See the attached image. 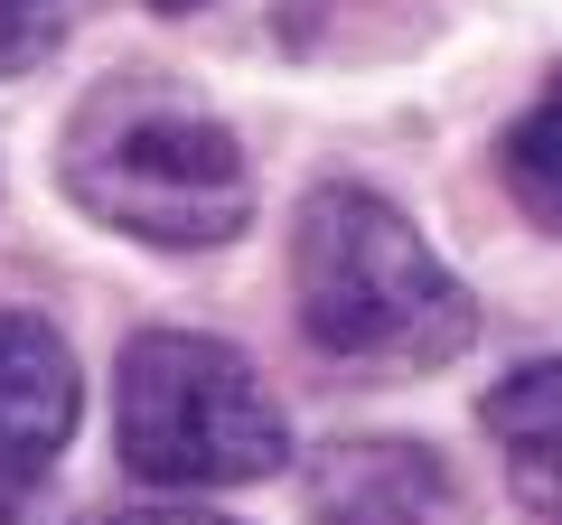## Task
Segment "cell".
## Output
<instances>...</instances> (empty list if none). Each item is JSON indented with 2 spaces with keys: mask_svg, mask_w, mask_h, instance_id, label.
Returning a JSON list of instances; mask_svg holds the SVG:
<instances>
[{
  "mask_svg": "<svg viewBox=\"0 0 562 525\" xmlns=\"http://www.w3.org/2000/svg\"><path fill=\"white\" fill-rule=\"evenodd\" d=\"M291 291H301V338L366 376H431L479 338V301L450 282V262L413 235L394 198L357 179L301 198Z\"/></svg>",
  "mask_w": 562,
  "mask_h": 525,
  "instance_id": "1",
  "label": "cell"
},
{
  "mask_svg": "<svg viewBox=\"0 0 562 525\" xmlns=\"http://www.w3.org/2000/svg\"><path fill=\"white\" fill-rule=\"evenodd\" d=\"M57 179L94 225L132 244H169V254L235 244L254 216L244 142L169 76H113L103 94H85L66 122Z\"/></svg>",
  "mask_w": 562,
  "mask_h": 525,
  "instance_id": "2",
  "label": "cell"
},
{
  "mask_svg": "<svg viewBox=\"0 0 562 525\" xmlns=\"http://www.w3.org/2000/svg\"><path fill=\"white\" fill-rule=\"evenodd\" d=\"M122 469L150 488H254L291 460V423L225 338L140 328L113 376Z\"/></svg>",
  "mask_w": 562,
  "mask_h": 525,
  "instance_id": "3",
  "label": "cell"
},
{
  "mask_svg": "<svg viewBox=\"0 0 562 525\" xmlns=\"http://www.w3.org/2000/svg\"><path fill=\"white\" fill-rule=\"evenodd\" d=\"M76 347L29 310H0V488H38L57 450L76 442Z\"/></svg>",
  "mask_w": 562,
  "mask_h": 525,
  "instance_id": "4",
  "label": "cell"
},
{
  "mask_svg": "<svg viewBox=\"0 0 562 525\" xmlns=\"http://www.w3.org/2000/svg\"><path fill=\"white\" fill-rule=\"evenodd\" d=\"M310 525H450V469L422 442H328L310 460Z\"/></svg>",
  "mask_w": 562,
  "mask_h": 525,
  "instance_id": "5",
  "label": "cell"
},
{
  "mask_svg": "<svg viewBox=\"0 0 562 525\" xmlns=\"http://www.w3.org/2000/svg\"><path fill=\"white\" fill-rule=\"evenodd\" d=\"M479 413H487V442L506 450V488L543 525H562V357L516 366Z\"/></svg>",
  "mask_w": 562,
  "mask_h": 525,
  "instance_id": "6",
  "label": "cell"
},
{
  "mask_svg": "<svg viewBox=\"0 0 562 525\" xmlns=\"http://www.w3.org/2000/svg\"><path fill=\"white\" fill-rule=\"evenodd\" d=\"M497 169H506V198H516L543 235H562V66H553V85H543L535 113L506 122Z\"/></svg>",
  "mask_w": 562,
  "mask_h": 525,
  "instance_id": "7",
  "label": "cell"
},
{
  "mask_svg": "<svg viewBox=\"0 0 562 525\" xmlns=\"http://www.w3.org/2000/svg\"><path fill=\"white\" fill-rule=\"evenodd\" d=\"M76 0H0V76H29L38 57H57Z\"/></svg>",
  "mask_w": 562,
  "mask_h": 525,
  "instance_id": "8",
  "label": "cell"
},
{
  "mask_svg": "<svg viewBox=\"0 0 562 525\" xmlns=\"http://www.w3.org/2000/svg\"><path fill=\"white\" fill-rule=\"evenodd\" d=\"M0 525H66V516L38 498V488H0Z\"/></svg>",
  "mask_w": 562,
  "mask_h": 525,
  "instance_id": "9",
  "label": "cell"
},
{
  "mask_svg": "<svg viewBox=\"0 0 562 525\" xmlns=\"http://www.w3.org/2000/svg\"><path fill=\"white\" fill-rule=\"evenodd\" d=\"M103 525H225V516H206V506H122Z\"/></svg>",
  "mask_w": 562,
  "mask_h": 525,
  "instance_id": "10",
  "label": "cell"
},
{
  "mask_svg": "<svg viewBox=\"0 0 562 525\" xmlns=\"http://www.w3.org/2000/svg\"><path fill=\"white\" fill-rule=\"evenodd\" d=\"M150 10H198V0H150Z\"/></svg>",
  "mask_w": 562,
  "mask_h": 525,
  "instance_id": "11",
  "label": "cell"
}]
</instances>
